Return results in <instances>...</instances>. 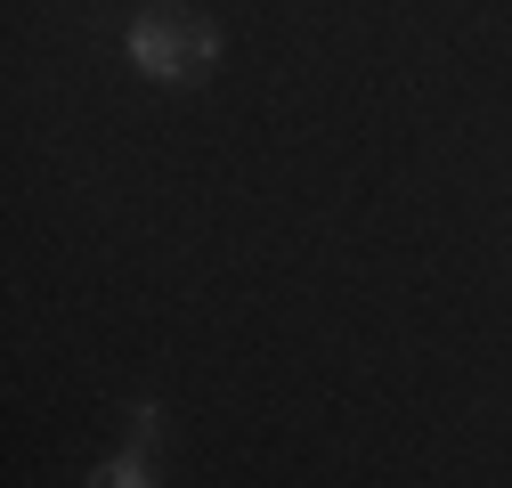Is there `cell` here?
Segmentation results:
<instances>
[{
	"label": "cell",
	"mask_w": 512,
	"mask_h": 488,
	"mask_svg": "<svg viewBox=\"0 0 512 488\" xmlns=\"http://www.w3.org/2000/svg\"><path fill=\"white\" fill-rule=\"evenodd\" d=\"M90 488H155V472H147V448H122V456H106V464L90 472Z\"/></svg>",
	"instance_id": "obj_2"
},
{
	"label": "cell",
	"mask_w": 512,
	"mask_h": 488,
	"mask_svg": "<svg viewBox=\"0 0 512 488\" xmlns=\"http://www.w3.org/2000/svg\"><path fill=\"white\" fill-rule=\"evenodd\" d=\"M122 49H131V66L155 74V82H204L212 57H220V33L204 17H187V9H139L131 33H122Z\"/></svg>",
	"instance_id": "obj_1"
}]
</instances>
